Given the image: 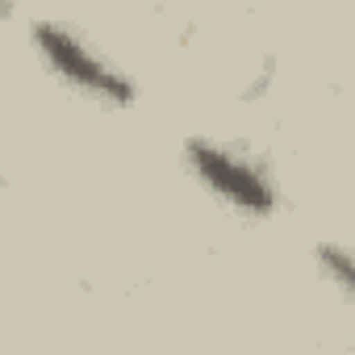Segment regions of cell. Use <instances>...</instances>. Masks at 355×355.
Instances as JSON below:
<instances>
[{
    "mask_svg": "<svg viewBox=\"0 0 355 355\" xmlns=\"http://www.w3.org/2000/svg\"><path fill=\"white\" fill-rule=\"evenodd\" d=\"M318 263L326 268V276L355 301V255L351 251H343V247H330V243H322L318 247Z\"/></svg>",
    "mask_w": 355,
    "mask_h": 355,
    "instance_id": "3",
    "label": "cell"
},
{
    "mask_svg": "<svg viewBox=\"0 0 355 355\" xmlns=\"http://www.w3.org/2000/svg\"><path fill=\"white\" fill-rule=\"evenodd\" d=\"M184 159L197 171V180L214 197H222L226 205H234V209H243L251 218H268L276 209V189L268 184V175L255 163H247L243 155H234V150H226V146H218L209 138H189L184 142Z\"/></svg>",
    "mask_w": 355,
    "mask_h": 355,
    "instance_id": "1",
    "label": "cell"
},
{
    "mask_svg": "<svg viewBox=\"0 0 355 355\" xmlns=\"http://www.w3.org/2000/svg\"><path fill=\"white\" fill-rule=\"evenodd\" d=\"M34 46L46 59V67L59 80H67L71 88H80L84 96H96V101H109V105H130L138 96L134 84L117 67H109L92 46H84L76 34H67L59 26H34Z\"/></svg>",
    "mask_w": 355,
    "mask_h": 355,
    "instance_id": "2",
    "label": "cell"
}]
</instances>
